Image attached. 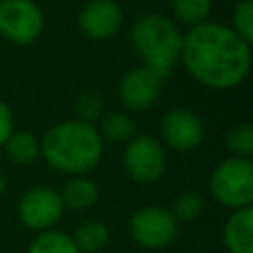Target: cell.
<instances>
[{
  "instance_id": "6da1fadb",
  "label": "cell",
  "mask_w": 253,
  "mask_h": 253,
  "mask_svg": "<svg viewBox=\"0 0 253 253\" xmlns=\"http://www.w3.org/2000/svg\"><path fill=\"white\" fill-rule=\"evenodd\" d=\"M180 59L188 73L210 89L239 85L251 63V47L231 28L202 22L182 36Z\"/></svg>"
},
{
  "instance_id": "7a4b0ae2",
  "label": "cell",
  "mask_w": 253,
  "mask_h": 253,
  "mask_svg": "<svg viewBox=\"0 0 253 253\" xmlns=\"http://www.w3.org/2000/svg\"><path fill=\"white\" fill-rule=\"evenodd\" d=\"M40 154L55 170L81 174L97 166L101 160L103 140L93 125L65 121L51 126L43 134L40 142Z\"/></svg>"
},
{
  "instance_id": "3957f363",
  "label": "cell",
  "mask_w": 253,
  "mask_h": 253,
  "mask_svg": "<svg viewBox=\"0 0 253 253\" xmlns=\"http://www.w3.org/2000/svg\"><path fill=\"white\" fill-rule=\"evenodd\" d=\"M130 43L136 55L144 61V67L158 79H164L180 59L182 34L170 18L146 14L132 24Z\"/></svg>"
},
{
  "instance_id": "277c9868",
  "label": "cell",
  "mask_w": 253,
  "mask_h": 253,
  "mask_svg": "<svg viewBox=\"0 0 253 253\" xmlns=\"http://www.w3.org/2000/svg\"><path fill=\"white\" fill-rule=\"evenodd\" d=\"M210 190L227 208H247L253 202V164L249 158H227L211 174Z\"/></svg>"
},
{
  "instance_id": "5b68a950",
  "label": "cell",
  "mask_w": 253,
  "mask_h": 253,
  "mask_svg": "<svg viewBox=\"0 0 253 253\" xmlns=\"http://www.w3.org/2000/svg\"><path fill=\"white\" fill-rule=\"evenodd\" d=\"M43 30V14L32 0H0V36L16 45L32 43Z\"/></svg>"
},
{
  "instance_id": "8992f818",
  "label": "cell",
  "mask_w": 253,
  "mask_h": 253,
  "mask_svg": "<svg viewBox=\"0 0 253 253\" xmlns=\"http://www.w3.org/2000/svg\"><path fill=\"white\" fill-rule=\"evenodd\" d=\"M130 233L140 247L162 249L174 241L178 233V219L172 211L158 206L140 208L130 217Z\"/></svg>"
},
{
  "instance_id": "52a82bcc",
  "label": "cell",
  "mask_w": 253,
  "mask_h": 253,
  "mask_svg": "<svg viewBox=\"0 0 253 253\" xmlns=\"http://www.w3.org/2000/svg\"><path fill=\"white\" fill-rule=\"evenodd\" d=\"M125 168L128 176L138 184H150L158 180L166 168V154L156 138L136 136L125 150Z\"/></svg>"
},
{
  "instance_id": "ba28073f",
  "label": "cell",
  "mask_w": 253,
  "mask_h": 253,
  "mask_svg": "<svg viewBox=\"0 0 253 253\" xmlns=\"http://www.w3.org/2000/svg\"><path fill=\"white\" fill-rule=\"evenodd\" d=\"M61 211H63V204H61L59 194L43 186L26 192L18 206L22 223L32 229L51 227L61 217Z\"/></svg>"
},
{
  "instance_id": "9c48e42d",
  "label": "cell",
  "mask_w": 253,
  "mask_h": 253,
  "mask_svg": "<svg viewBox=\"0 0 253 253\" xmlns=\"http://www.w3.org/2000/svg\"><path fill=\"white\" fill-rule=\"evenodd\" d=\"M160 132L166 144L178 152L194 150L202 142L204 134L200 119L186 109L168 111L160 123Z\"/></svg>"
},
{
  "instance_id": "30bf717a",
  "label": "cell",
  "mask_w": 253,
  "mask_h": 253,
  "mask_svg": "<svg viewBox=\"0 0 253 253\" xmlns=\"http://www.w3.org/2000/svg\"><path fill=\"white\" fill-rule=\"evenodd\" d=\"M123 24V12L113 0H91L79 14V28L91 40H107Z\"/></svg>"
},
{
  "instance_id": "8fae6325",
  "label": "cell",
  "mask_w": 253,
  "mask_h": 253,
  "mask_svg": "<svg viewBox=\"0 0 253 253\" xmlns=\"http://www.w3.org/2000/svg\"><path fill=\"white\" fill-rule=\"evenodd\" d=\"M160 83L162 79H158L152 71H148L146 67H136L123 77L119 85V97L126 109L142 111L158 99Z\"/></svg>"
},
{
  "instance_id": "7c38bea8",
  "label": "cell",
  "mask_w": 253,
  "mask_h": 253,
  "mask_svg": "<svg viewBox=\"0 0 253 253\" xmlns=\"http://www.w3.org/2000/svg\"><path fill=\"white\" fill-rule=\"evenodd\" d=\"M223 241L231 253H253V208H239L229 215Z\"/></svg>"
},
{
  "instance_id": "4fadbf2b",
  "label": "cell",
  "mask_w": 253,
  "mask_h": 253,
  "mask_svg": "<svg viewBox=\"0 0 253 253\" xmlns=\"http://www.w3.org/2000/svg\"><path fill=\"white\" fill-rule=\"evenodd\" d=\"M4 148L8 158L18 164L34 162L40 156V140L28 130H12L4 142Z\"/></svg>"
},
{
  "instance_id": "5bb4252c",
  "label": "cell",
  "mask_w": 253,
  "mask_h": 253,
  "mask_svg": "<svg viewBox=\"0 0 253 253\" xmlns=\"http://www.w3.org/2000/svg\"><path fill=\"white\" fill-rule=\"evenodd\" d=\"M59 198L71 210H87L97 202V188L87 178H73L63 186Z\"/></svg>"
},
{
  "instance_id": "9a60e30c",
  "label": "cell",
  "mask_w": 253,
  "mask_h": 253,
  "mask_svg": "<svg viewBox=\"0 0 253 253\" xmlns=\"http://www.w3.org/2000/svg\"><path fill=\"white\" fill-rule=\"evenodd\" d=\"M71 239H73V243L77 245L79 251L93 253V251H99L107 245L109 229H107L105 223H101L97 219H89V221H83L81 225H77Z\"/></svg>"
},
{
  "instance_id": "2e32d148",
  "label": "cell",
  "mask_w": 253,
  "mask_h": 253,
  "mask_svg": "<svg viewBox=\"0 0 253 253\" xmlns=\"http://www.w3.org/2000/svg\"><path fill=\"white\" fill-rule=\"evenodd\" d=\"M28 253H79V249L71 235L61 231H43L32 241Z\"/></svg>"
},
{
  "instance_id": "e0dca14e",
  "label": "cell",
  "mask_w": 253,
  "mask_h": 253,
  "mask_svg": "<svg viewBox=\"0 0 253 253\" xmlns=\"http://www.w3.org/2000/svg\"><path fill=\"white\" fill-rule=\"evenodd\" d=\"M170 2L176 18L188 26H198L206 22L211 10V0H170Z\"/></svg>"
},
{
  "instance_id": "ac0fdd59",
  "label": "cell",
  "mask_w": 253,
  "mask_h": 253,
  "mask_svg": "<svg viewBox=\"0 0 253 253\" xmlns=\"http://www.w3.org/2000/svg\"><path fill=\"white\" fill-rule=\"evenodd\" d=\"M101 130L103 134L113 140V142H123L126 138H130L136 130V125L130 117H126L125 113H109L103 117L101 121Z\"/></svg>"
},
{
  "instance_id": "d6986e66",
  "label": "cell",
  "mask_w": 253,
  "mask_h": 253,
  "mask_svg": "<svg viewBox=\"0 0 253 253\" xmlns=\"http://www.w3.org/2000/svg\"><path fill=\"white\" fill-rule=\"evenodd\" d=\"M233 32L251 45L253 42V0H239L231 14Z\"/></svg>"
},
{
  "instance_id": "ffe728a7",
  "label": "cell",
  "mask_w": 253,
  "mask_h": 253,
  "mask_svg": "<svg viewBox=\"0 0 253 253\" xmlns=\"http://www.w3.org/2000/svg\"><path fill=\"white\" fill-rule=\"evenodd\" d=\"M227 146L237 158H249L253 154V126L243 123L229 130Z\"/></svg>"
},
{
  "instance_id": "44dd1931",
  "label": "cell",
  "mask_w": 253,
  "mask_h": 253,
  "mask_svg": "<svg viewBox=\"0 0 253 253\" xmlns=\"http://www.w3.org/2000/svg\"><path fill=\"white\" fill-rule=\"evenodd\" d=\"M204 210V200L198 192H182L176 200H174V208H172V215L176 219L182 221H190L196 219Z\"/></svg>"
},
{
  "instance_id": "7402d4cb",
  "label": "cell",
  "mask_w": 253,
  "mask_h": 253,
  "mask_svg": "<svg viewBox=\"0 0 253 253\" xmlns=\"http://www.w3.org/2000/svg\"><path fill=\"white\" fill-rule=\"evenodd\" d=\"M75 113L79 117L77 121L91 125L103 115V99L97 93H83L75 103Z\"/></svg>"
},
{
  "instance_id": "603a6c76",
  "label": "cell",
  "mask_w": 253,
  "mask_h": 253,
  "mask_svg": "<svg viewBox=\"0 0 253 253\" xmlns=\"http://www.w3.org/2000/svg\"><path fill=\"white\" fill-rule=\"evenodd\" d=\"M14 125H12V113L6 107L4 101H0V146L6 142V138L12 134Z\"/></svg>"
}]
</instances>
